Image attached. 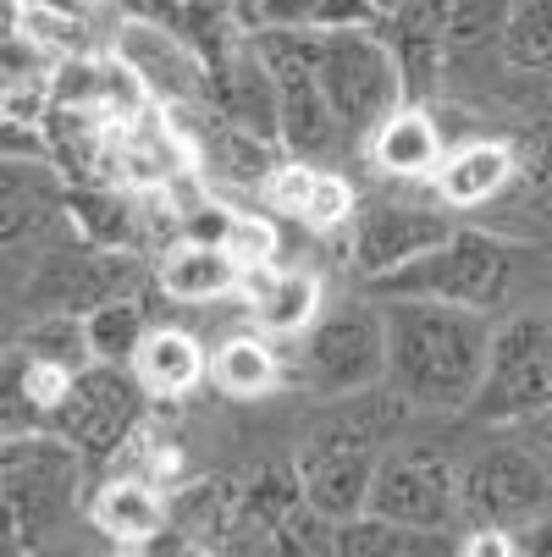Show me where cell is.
<instances>
[{
  "mask_svg": "<svg viewBox=\"0 0 552 557\" xmlns=\"http://www.w3.org/2000/svg\"><path fill=\"white\" fill-rule=\"evenodd\" d=\"M458 557H525V552H519V535L508 524H476L458 541Z\"/></svg>",
  "mask_w": 552,
  "mask_h": 557,
  "instance_id": "obj_31",
  "label": "cell"
},
{
  "mask_svg": "<svg viewBox=\"0 0 552 557\" xmlns=\"http://www.w3.org/2000/svg\"><path fill=\"white\" fill-rule=\"evenodd\" d=\"M387 381V314L381 298H343L332 304L304 337V386L338 397L376 392Z\"/></svg>",
  "mask_w": 552,
  "mask_h": 557,
  "instance_id": "obj_6",
  "label": "cell"
},
{
  "mask_svg": "<svg viewBox=\"0 0 552 557\" xmlns=\"http://www.w3.org/2000/svg\"><path fill=\"white\" fill-rule=\"evenodd\" d=\"M17 354L39 359V364H56V370H89L95 364V348H89V326H84V314H34V326L17 337Z\"/></svg>",
  "mask_w": 552,
  "mask_h": 557,
  "instance_id": "obj_25",
  "label": "cell"
},
{
  "mask_svg": "<svg viewBox=\"0 0 552 557\" xmlns=\"http://www.w3.org/2000/svg\"><path fill=\"white\" fill-rule=\"evenodd\" d=\"M458 226L431 210V205H409V199H370L359 205V215L348 221V265L365 276V287L387 282L392 271L415 265L420 255H431L437 244H447Z\"/></svg>",
  "mask_w": 552,
  "mask_h": 557,
  "instance_id": "obj_11",
  "label": "cell"
},
{
  "mask_svg": "<svg viewBox=\"0 0 552 557\" xmlns=\"http://www.w3.org/2000/svg\"><path fill=\"white\" fill-rule=\"evenodd\" d=\"M453 12H458V0H404V7L381 23V34L392 39V50H398L404 84H409V106L431 100V89L442 84V72L453 61V50H447Z\"/></svg>",
  "mask_w": 552,
  "mask_h": 557,
  "instance_id": "obj_14",
  "label": "cell"
},
{
  "mask_svg": "<svg viewBox=\"0 0 552 557\" xmlns=\"http://www.w3.org/2000/svg\"><path fill=\"white\" fill-rule=\"evenodd\" d=\"M210 386L232 404H255L282 386V359L266 337H226L221 348H210Z\"/></svg>",
  "mask_w": 552,
  "mask_h": 557,
  "instance_id": "obj_22",
  "label": "cell"
},
{
  "mask_svg": "<svg viewBox=\"0 0 552 557\" xmlns=\"http://www.w3.org/2000/svg\"><path fill=\"white\" fill-rule=\"evenodd\" d=\"M365 7L376 12V23H387L392 12H398V7H404V0H365Z\"/></svg>",
  "mask_w": 552,
  "mask_h": 557,
  "instance_id": "obj_35",
  "label": "cell"
},
{
  "mask_svg": "<svg viewBox=\"0 0 552 557\" xmlns=\"http://www.w3.org/2000/svg\"><path fill=\"white\" fill-rule=\"evenodd\" d=\"M552 397V314H514L498 326L492 370L476 397L481 420H530Z\"/></svg>",
  "mask_w": 552,
  "mask_h": 557,
  "instance_id": "obj_10",
  "label": "cell"
},
{
  "mask_svg": "<svg viewBox=\"0 0 552 557\" xmlns=\"http://www.w3.org/2000/svg\"><path fill=\"white\" fill-rule=\"evenodd\" d=\"M530 431H536V458L547 463V474H552V397L530 414Z\"/></svg>",
  "mask_w": 552,
  "mask_h": 557,
  "instance_id": "obj_34",
  "label": "cell"
},
{
  "mask_svg": "<svg viewBox=\"0 0 552 557\" xmlns=\"http://www.w3.org/2000/svg\"><path fill=\"white\" fill-rule=\"evenodd\" d=\"M503 66L552 77V0H519L503 28Z\"/></svg>",
  "mask_w": 552,
  "mask_h": 557,
  "instance_id": "obj_27",
  "label": "cell"
},
{
  "mask_svg": "<svg viewBox=\"0 0 552 557\" xmlns=\"http://www.w3.org/2000/svg\"><path fill=\"white\" fill-rule=\"evenodd\" d=\"M255 7H260V0H238V12H249V23H255Z\"/></svg>",
  "mask_w": 552,
  "mask_h": 557,
  "instance_id": "obj_36",
  "label": "cell"
},
{
  "mask_svg": "<svg viewBox=\"0 0 552 557\" xmlns=\"http://www.w3.org/2000/svg\"><path fill=\"white\" fill-rule=\"evenodd\" d=\"M464 486V519L469 524H530L552 503V474L536 458V447H487L458 469Z\"/></svg>",
  "mask_w": 552,
  "mask_h": 557,
  "instance_id": "obj_12",
  "label": "cell"
},
{
  "mask_svg": "<svg viewBox=\"0 0 552 557\" xmlns=\"http://www.w3.org/2000/svg\"><path fill=\"white\" fill-rule=\"evenodd\" d=\"M260 55L271 66L277 89V144L293 161H315L343 144L327 84H321V34H282V28H255Z\"/></svg>",
  "mask_w": 552,
  "mask_h": 557,
  "instance_id": "obj_5",
  "label": "cell"
},
{
  "mask_svg": "<svg viewBox=\"0 0 552 557\" xmlns=\"http://www.w3.org/2000/svg\"><path fill=\"white\" fill-rule=\"evenodd\" d=\"M106 7H116L127 23H161V28L183 23V0H106Z\"/></svg>",
  "mask_w": 552,
  "mask_h": 557,
  "instance_id": "obj_32",
  "label": "cell"
},
{
  "mask_svg": "<svg viewBox=\"0 0 552 557\" xmlns=\"http://www.w3.org/2000/svg\"><path fill=\"white\" fill-rule=\"evenodd\" d=\"M116 55L133 72V84L149 89L155 100H167L172 111H205V106H216V72L205 66V55L177 28L122 23Z\"/></svg>",
  "mask_w": 552,
  "mask_h": 557,
  "instance_id": "obj_13",
  "label": "cell"
},
{
  "mask_svg": "<svg viewBox=\"0 0 552 557\" xmlns=\"http://www.w3.org/2000/svg\"><path fill=\"white\" fill-rule=\"evenodd\" d=\"M370 513L404 524V530H426V535L453 530L464 519L458 469L442 453H431V447H392L381 458V469H376Z\"/></svg>",
  "mask_w": 552,
  "mask_h": 557,
  "instance_id": "obj_9",
  "label": "cell"
},
{
  "mask_svg": "<svg viewBox=\"0 0 552 557\" xmlns=\"http://www.w3.org/2000/svg\"><path fill=\"white\" fill-rule=\"evenodd\" d=\"M89 519L106 541L116 546H149L155 535L167 530V508H161V492L144 474H122V481H106L89 503Z\"/></svg>",
  "mask_w": 552,
  "mask_h": 557,
  "instance_id": "obj_20",
  "label": "cell"
},
{
  "mask_svg": "<svg viewBox=\"0 0 552 557\" xmlns=\"http://www.w3.org/2000/svg\"><path fill=\"white\" fill-rule=\"evenodd\" d=\"M365 23H376L365 0H260L255 7V28H282V34H338Z\"/></svg>",
  "mask_w": 552,
  "mask_h": 557,
  "instance_id": "obj_23",
  "label": "cell"
},
{
  "mask_svg": "<svg viewBox=\"0 0 552 557\" xmlns=\"http://www.w3.org/2000/svg\"><path fill=\"white\" fill-rule=\"evenodd\" d=\"M321 84H327L343 144H365L392 111L409 106L398 50L376 23L321 34Z\"/></svg>",
  "mask_w": 552,
  "mask_h": 557,
  "instance_id": "obj_3",
  "label": "cell"
},
{
  "mask_svg": "<svg viewBox=\"0 0 552 557\" xmlns=\"http://www.w3.org/2000/svg\"><path fill=\"white\" fill-rule=\"evenodd\" d=\"M84 326H89L95 364H122V370H133V359H138V348H144V337H149L138 298H111V304L89 309Z\"/></svg>",
  "mask_w": 552,
  "mask_h": 557,
  "instance_id": "obj_26",
  "label": "cell"
},
{
  "mask_svg": "<svg viewBox=\"0 0 552 557\" xmlns=\"http://www.w3.org/2000/svg\"><path fill=\"white\" fill-rule=\"evenodd\" d=\"M144 404H149V392L138 386L133 370L89 364V370H77L72 386L61 392V404L50 414V431L61 442H72L89 463H106L133 442V431L144 420Z\"/></svg>",
  "mask_w": 552,
  "mask_h": 557,
  "instance_id": "obj_8",
  "label": "cell"
},
{
  "mask_svg": "<svg viewBox=\"0 0 552 557\" xmlns=\"http://www.w3.org/2000/svg\"><path fill=\"white\" fill-rule=\"evenodd\" d=\"M155 276H161V287L183 304H216L232 287H244L238 260H232L221 244H205V237H177Z\"/></svg>",
  "mask_w": 552,
  "mask_h": 557,
  "instance_id": "obj_21",
  "label": "cell"
},
{
  "mask_svg": "<svg viewBox=\"0 0 552 557\" xmlns=\"http://www.w3.org/2000/svg\"><path fill=\"white\" fill-rule=\"evenodd\" d=\"M84 453L56 431L7 436V552L39 546L45 530L72 508Z\"/></svg>",
  "mask_w": 552,
  "mask_h": 557,
  "instance_id": "obj_7",
  "label": "cell"
},
{
  "mask_svg": "<svg viewBox=\"0 0 552 557\" xmlns=\"http://www.w3.org/2000/svg\"><path fill=\"white\" fill-rule=\"evenodd\" d=\"M133 375L149 392V404H177V397H188L210 381V348L183 326H149V337L133 359Z\"/></svg>",
  "mask_w": 552,
  "mask_h": 557,
  "instance_id": "obj_19",
  "label": "cell"
},
{
  "mask_svg": "<svg viewBox=\"0 0 552 557\" xmlns=\"http://www.w3.org/2000/svg\"><path fill=\"white\" fill-rule=\"evenodd\" d=\"M387 314V386L415 414H464L492 370L498 326L487 309H458L431 298H381Z\"/></svg>",
  "mask_w": 552,
  "mask_h": 557,
  "instance_id": "obj_1",
  "label": "cell"
},
{
  "mask_svg": "<svg viewBox=\"0 0 552 557\" xmlns=\"http://www.w3.org/2000/svg\"><path fill=\"white\" fill-rule=\"evenodd\" d=\"M431 183H437V199L453 210H492L519 183V154L498 138H469L447 149V161Z\"/></svg>",
  "mask_w": 552,
  "mask_h": 557,
  "instance_id": "obj_17",
  "label": "cell"
},
{
  "mask_svg": "<svg viewBox=\"0 0 552 557\" xmlns=\"http://www.w3.org/2000/svg\"><path fill=\"white\" fill-rule=\"evenodd\" d=\"M525 237H552V144L519 166V183L498 199Z\"/></svg>",
  "mask_w": 552,
  "mask_h": 557,
  "instance_id": "obj_28",
  "label": "cell"
},
{
  "mask_svg": "<svg viewBox=\"0 0 552 557\" xmlns=\"http://www.w3.org/2000/svg\"><path fill=\"white\" fill-rule=\"evenodd\" d=\"M514 276V255L498 232L458 226L447 244L420 255L415 265L392 271L387 282L365 287L370 298H431V304H458V309H498Z\"/></svg>",
  "mask_w": 552,
  "mask_h": 557,
  "instance_id": "obj_4",
  "label": "cell"
},
{
  "mask_svg": "<svg viewBox=\"0 0 552 557\" xmlns=\"http://www.w3.org/2000/svg\"><path fill=\"white\" fill-rule=\"evenodd\" d=\"M244 298L249 314L266 337H309V326L327 314V293L321 276L293 271V265H266L244 276Z\"/></svg>",
  "mask_w": 552,
  "mask_h": 557,
  "instance_id": "obj_18",
  "label": "cell"
},
{
  "mask_svg": "<svg viewBox=\"0 0 552 557\" xmlns=\"http://www.w3.org/2000/svg\"><path fill=\"white\" fill-rule=\"evenodd\" d=\"M28 12H39V17H50V23H84L100 0H23Z\"/></svg>",
  "mask_w": 552,
  "mask_h": 557,
  "instance_id": "obj_33",
  "label": "cell"
},
{
  "mask_svg": "<svg viewBox=\"0 0 552 557\" xmlns=\"http://www.w3.org/2000/svg\"><path fill=\"white\" fill-rule=\"evenodd\" d=\"M266 199L277 205V215L309 226V232H348V221L359 215L354 188L338 172H321L315 161H287L266 177Z\"/></svg>",
  "mask_w": 552,
  "mask_h": 557,
  "instance_id": "obj_15",
  "label": "cell"
},
{
  "mask_svg": "<svg viewBox=\"0 0 552 557\" xmlns=\"http://www.w3.org/2000/svg\"><path fill=\"white\" fill-rule=\"evenodd\" d=\"M221 249L238 260L244 276H249V271H266V265H277V226L249 221V215H232V226H226V237H221Z\"/></svg>",
  "mask_w": 552,
  "mask_h": 557,
  "instance_id": "obj_29",
  "label": "cell"
},
{
  "mask_svg": "<svg viewBox=\"0 0 552 557\" xmlns=\"http://www.w3.org/2000/svg\"><path fill=\"white\" fill-rule=\"evenodd\" d=\"M404 414H415L398 392H359V397H338L321 414L293 458V481L304 492V503L321 513L327 524H348L359 513H370V492H376V469L392 453L387 442L398 436Z\"/></svg>",
  "mask_w": 552,
  "mask_h": 557,
  "instance_id": "obj_2",
  "label": "cell"
},
{
  "mask_svg": "<svg viewBox=\"0 0 552 557\" xmlns=\"http://www.w3.org/2000/svg\"><path fill=\"white\" fill-rule=\"evenodd\" d=\"M72 215L84 221V232L95 237L100 249H116L122 237H127V226H133V221H127V210H122L111 194H106V199H72Z\"/></svg>",
  "mask_w": 552,
  "mask_h": 557,
  "instance_id": "obj_30",
  "label": "cell"
},
{
  "mask_svg": "<svg viewBox=\"0 0 552 557\" xmlns=\"http://www.w3.org/2000/svg\"><path fill=\"white\" fill-rule=\"evenodd\" d=\"M332 557H442L437 535L426 530H404L392 519L359 513L348 524H332Z\"/></svg>",
  "mask_w": 552,
  "mask_h": 557,
  "instance_id": "obj_24",
  "label": "cell"
},
{
  "mask_svg": "<svg viewBox=\"0 0 552 557\" xmlns=\"http://www.w3.org/2000/svg\"><path fill=\"white\" fill-rule=\"evenodd\" d=\"M365 144H370V166L392 183H431L447 161V138L426 106H398Z\"/></svg>",
  "mask_w": 552,
  "mask_h": 557,
  "instance_id": "obj_16",
  "label": "cell"
}]
</instances>
